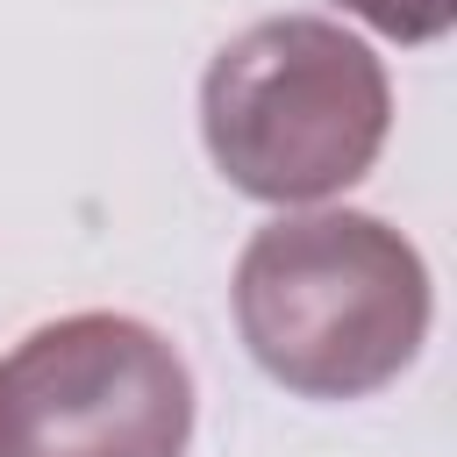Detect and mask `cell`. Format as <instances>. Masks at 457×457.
I'll return each mask as SVG.
<instances>
[{
  "mask_svg": "<svg viewBox=\"0 0 457 457\" xmlns=\"http://www.w3.org/2000/svg\"><path fill=\"white\" fill-rule=\"evenodd\" d=\"M393 129V79L364 36L321 14H271L228 36L200 79L214 171L264 207L350 193Z\"/></svg>",
  "mask_w": 457,
  "mask_h": 457,
  "instance_id": "obj_2",
  "label": "cell"
},
{
  "mask_svg": "<svg viewBox=\"0 0 457 457\" xmlns=\"http://www.w3.org/2000/svg\"><path fill=\"white\" fill-rule=\"evenodd\" d=\"M336 7L357 14L364 29L393 36V43H436L457 21V0H336Z\"/></svg>",
  "mask_w": 457,
  "mask_h": 457,
  "instance_id": "obj_4",
  "label": "cell"
},
{
  "mask_svg": "<svg viewBox=\"0 0 457 457\" xmlns=\"http://www.w3.org/2000/svg\"><path fill=\"white\" fill-rule=\"evenodd\" d=\"M236 336L264 378L300 400H364L428 343V264L364 207H300L264 221L228 278Z\"/></svg>",
  "mask_w": 457,
  "mask_h": 457,
  "instance_id": "obj_1",
  "label": "cell"
},
{
  "mask_svg": "<svg viewBox=\"0 0 457 457\" xmlns=\"http://www.w3.org/2000/svg\"><path fill=\"white\" fill-rule=\"evenodd\" d=\"M193 371L136 314H57L0 364V457H186Z\"/></svg>",
  "mask_w": 457,
  "mask_h": 457,
  "instance_id": "obj_3",
  "label": "cell"
}]
</instances>
